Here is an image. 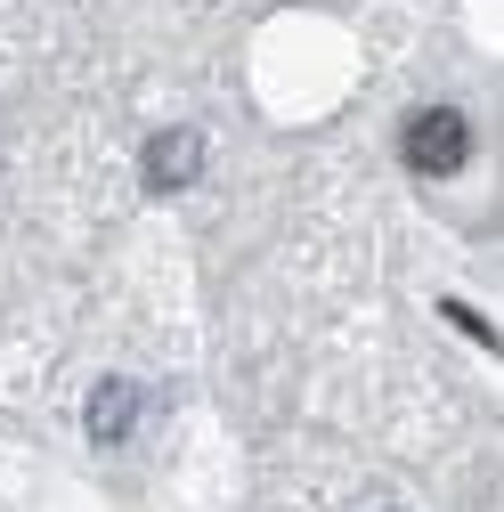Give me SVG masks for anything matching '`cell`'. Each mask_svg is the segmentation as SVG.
Segmentation results:
<instances>
[{
	"label": "cell",
	"mask_w": 504,
	"mask_h": 512,
	"mask_svg": "<svg viewBox=\"0 0 504 512\" xmlns=\"http://www.w3.org/2000/svg\"><path fill=\"white\" fill-rule=\"evenodd\" d=\"M407 163H415L423 179H456V171L472 163V122H464L456 106H423V114L407 122Z\"/></svg>",
	"instance_id": "cell-1"
},
{
	"label": "cell",
	"mask_w": 504,
	"mask_h": 512,
	"mask_svg": "<svg viewBox=\"0 0 504 512\" xmlns=\"http://www.w3.org/2000/svg\"><path fill=\"white\" fill-rule=\"evenodd\" d=\"M196 171H204V139H196V131H163V139H147V187H155V196L187 187Z\"/></svg>",
	"instance_id": "cell-2"
},
{
	"label": "cell",
	"mask_w": 504,
	"mask_h": 512,
	"mask_svg": "<svg viewBox=\"0 0 504 512\" xmlns=\"http://www.w3.org/2000/svg\"><path fill=\"white\" fill-rule=\"evenodd\" d=\"M131 407H139L131 382H106V391L90 399V431H98V439H131Z\"/></svg>",
	"instance_id": "cell-3"
}]
</instances>
